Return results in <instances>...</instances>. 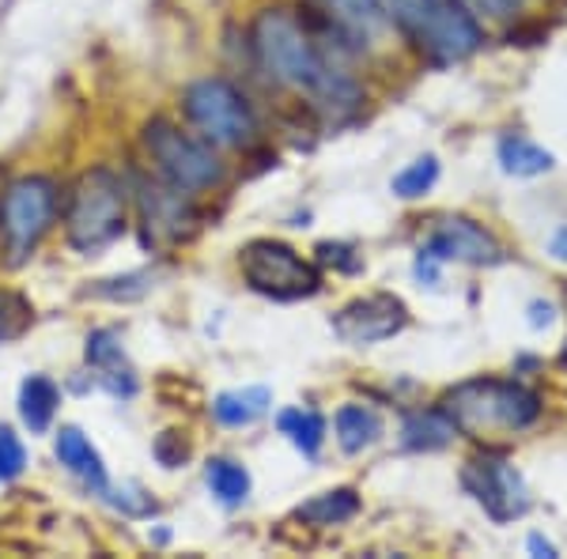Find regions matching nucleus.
Here are the masks:
<instances>
[{
    "label": "nucleus",
    "instance_id": "1",
    "mask_svg": "<svg viewBox=\"0 0 567 559\" xmlns=\"http://www.w3.org/2000/svg\"><path fill=\"white\" fill-rule=\"evenodd\" d=\"M254 53L272 80L307 91L329 110L360 103V87L344 72L326 65L318 45L310 42L307 27L284 8H269L254 20Z\"/></svg>",
    "mask_w": 567,
    "mask_h": 559
},
{
    "label": "nucleus",
    "instance_id": "2",
    "mask_svg": "<svg viewBox=\"0 0 567 559\" xmlns=\"http://www.w3.org/2000/svg\"><path fill=\"white\" fill-rule=\"evenodd\" d=\"M443 412L454 420L458 435L470 438H496L526 431L542 416V397L518 382L503 379H473L454 386L443 397Z\"/></svg>",
    "mask_w": 567,
    "mask_h": 559
},
{
    "label": "nucleus",
    "instance_id": "3",
    "mask_svg": "<svg viewBox=\"0 0 567 559\" xmlns=\"http://www.w3.org/2000/svg\"><path fill=\"white\" fill-rule=\"evenodd\" d=\"M130 227V189L114 170L95 167L72 186L65 235L76 253H103Z\"/></svg>",
    "mask_w": 567,
    "mask_h": 559
},
{
    "label": "nucleus",
    "instance_id": "4",
    "mask_svg": "<svg viewBox=\"0 0 567 559\" xmlns=\"http://www.w3.org/2000/svg\"><path fill=\"white\" fill-rule=\"evenodd\" d=\"M144 152L152 155L155 170L171 182V186L186 189V194H200L213 189L224 178V163L213 155V144H200L189 133H182L167 117H152L144 125Z\"/></svg>",
    "mask_w": 567,
    "mask_h": 559
},
{
    "label": "nucleus",
    "instance_id": "5",
    "mask_svg": "<svg viewBox=\"0 0 567 559\" xmlns=\"http://www.w3.org/2000/svg\"><path fill=\"white\" fill-rule=\"evenodd\" d=\"M182 110L194 122V130L205 136V144L219 148H243L254 141V110L235 84L219 76H205L186 87Z\"/></svg>",
    "mask_w": 567,
    "mask_h": 559
},
{
    "label": "nucleus",
    "instance_id": "6",
    "mask_svg": "<svg viewBox=\"0 0 567 559\" xmlns=\"http://www.w3.org/2000/svg\"><path fill=\"white\" fill-rule=\"evenodd\" d=\"M239 265H243V280L258 296L280 302L307 299L322 288V277H318L315 265L303 261V253H296L288 242H277V238H254V242H246Z\"/></svg>",
    "mask_w": 567,
    "mask_h": 559
},
{
    "label": "nucleus",
    "instance_id": "7",
    "mask_svg": "<svg viewBox=\"0 0 567 559\" xmlns=\"http://www.w3.org/2000/svg\"><path fill=\"white\" fill-rule=\"evenodd\" d=\"M53 216H58V182L53 178L27 174V178L8 186L4 208H0V227H4V242L12 261L31 258L34 246L53 227Z\"/></svg>",
    "mask_w": 567,
    "mask_h": 559
},
{
    "label": "nucleus",
    "instance_id": "8",
    "mask_svg": "<svg viewBox=\"0 0 567 559\" xmlns=\"http://www.w3.org/2000/svg\"><path fill=\"white\" fill-rule=\"evenodd\" d=\"M484 42L477 20L465 12L462 0H424V23L413 45L439 65H454L477 53Z\"/></svg>",
    "mask_w": 567,
    "mask_h": 559
},
{
    "label": "nucleus",
    "instance_id": "9",
    "mask_svg": "<svg viewBox=\"0 0 567 559\" xmlns=\"http://www.w3.org/2000/svg\"><path fill=\"white\" fill-rule=\"evenodd\" d=\"M462 480L465 488L477 495V503L492 521H515L529 510L523 476H518L515 465L503 462V457H473L465 465Z\"/></svg>",
    "mask_w": 567,
    "mask_h": 559
},
{
    "label": "nucleus",
    "instance_id": "10",
    "mask_svg": "<svg viewBox=\"0 0 567 559\" xmlns=\"http://www.w3.org/2000/svg\"><path fill=\"white\" fill-rule=\"evenodd\" d=\"M136 208H141V224H144V246L182 242L197 219L194 205H189V194L178 186H171L167 178L136 182Z\"/></svg>",
    "mask_w": 567,
    "mask_h": 559
},
{
    "label": "nucleus",
    "instance_id": "11",
    "mask_svg": "<svg viewBox=\"0 0 567 559\" xmlns=\"http://www.w3.org/2000/svg\"><path fill=\"white\" fill-rule=\"evenodd\" d=\"M409 325V307L398 296H363L352 299L349 307H341L333 314V333L344 344H379L398 337Z\"/></svg>",
    "mask_w": 567,
    "mask_h": 559
},
{
    "label": "nucleus",
    "instance_id": "12",
    "mask_svg": "<svg viewBox=\"0 0 567 559\" xmlns=\"http://www.w3.org/2000/svg\"><path fill=\"white\" fill-rule=\"evenodd\" d=\"M427 258L435 261H465V265H499L503 261V246L484 231L481 224L465 216L443 219L435 227V235L424 246Z\"/></svg>",
    "mask_w": 567,
    "mask_h": 559
},
{
    "label": "nucleus",
    "instance_id": "13",
    "mask_svg": "<svg viewBox=\"0 0 567 559\" xmlns=\"http://www.w3.org/2000/svg\"><path fill=\"white\" fill-rule=\"evenodd\" d=\"M87 366H95L99 386L114 397H133L136 393V374L133 366L125 363V348H122V333L117 329H95L87 337Z\"/></svg>",
    "mask_w": 567,
    "mask_h": 559
},
{
    "label": "nucleus",
    "instance_id": "14",
    "mask_svg": "<svg viewBox=\"0 0 567 559\" xmlns=\"http://www.w3.org/2000/svg\"><path fill=\"white\" fill-rule=\"evenodd\" d=\"M53 454H58V462L65 465V469L76 476L84 488H91L95 495L110 491L103 457H99V451L91 446V438L80 427H61L58 438H53Z\"/></svg>",
    "mask_w": 567,
    "mask_h": 559
},
{
    "label": "nucleus",
    "instance_id": "15",
    "mask_svg": "<svg viewBox=\"0 0 567 559\" xmlns=\"http://www.w3.org/2000/svg\"><path fill=\"white\" fill-rule=\"evenodd\" d=\"M326 4V15L349 34L352 42L368 45L374 34L382 31L386 15H382L379 0H322Z\"/></svg>",
    "mask_w": 567,
    "mask_h": 559
},
{
    "label": "nucleus",
    "instance_id": "16",
    "mask_svg": "<svg viewBox=\"0 0 567 559\" xmlns=\"http://www.w3.org/2000/svg\"><path fill=\"white\" fill-rule=\"evenodd\" d=\"M58 405H61V390L53 386L45 374H31L23 379L20 386V420L27 424L31 435H45L58 416Z\"/></svg>",
    "mask_w": 567,
    "mask_h": 559
},
{
    "label": "nucleus",
    "instance_id": "17",
    "mask_svg": "<svg viewBox=\"0 0 567 559\" xmlns=\"http://www.w3.org/2000/svg\"><path fill=\"white\" fill-rule=\"evenodd\" d=\"M454 435H458V427H454V420L443 408L413 412L401 424V446L405 451H443V446L454 443Z\"/></svg>",
    "mask_w": 567,
    "mask_h": 559
},
{
    "label": "nucleus",
    "instance_id": "18",
    "mask_svg": "<svg viewBox=\"0 0 567 559\" xmlns=\"http://www.w3.org/2000/svg\"><path fill=\"white\" fill-rule=\"evenodd\" d=\"M272 405V393L265 386H246V390H231L219 393L213 401V416L224 427H250L254 420H261Z\"/></svg>",
    "mask_w": 567,
    "mask_h": 559
},
{
    "label": "nucleus",
    "instance_id": "19",
    "mask_svg": "<svg viewBox=\"0 0 567 559\" xmlns=\"http://www.w3.org/2000/svg\"><path fill=\"white\" fill-rule=\"evenodd\" d=\"M360 515V495L352 488H333V491H322L315 499H307L303 507L296 510L299 521H310V526H341Z\"/></svg>",
    "mask_w": 567,
    "mask_h": 559
},
{
    "label": "nucleus",
    "instance_id": "20",
    "mask_svg": "<svg viewBox=\"0 0 567 559\" xmlns=\"http://www.w3.org/2000/svg\"><path fill=\"white\" fill-rule=\"evenodd\" d=\"M382 435V420L363 405H344L337 412V443L344 454H360L368 451L374 438Z\"/></svg>",
    "mask_w": 567,
    "mask_h": 559
},
{
    "label": "nucleus",
    "instance_id": "21",
    "mask_svg": "<svg viewBox=\"0 0 567 559\" xmlns=\"http://www.w3.org/2000/svg\"><path fill=\"white\" fill-rule=\"evenodd\" d=\"M205 484L216 495V503H224V507H239L246 495H250V473L239 462H231V457H213L205 465Z\"/></svg>",
    "mask_w": 567,
    "mask_h": 559
},
{
    "label": "nucleus",
    "instance_id": "22",
    "mask_svg": "<svg viewBox=\"0 0 567 559\" xmlns=\"http://www.w3.org/2000/svg\"><path fill=\"white\" fill-rule=\"evenodd\" d=\"M499 163H503V170L515 174V178H537V174L553 170V155L545 148H537L534 141H526V136H503Z\"/></svg>",
    "mask_w": 567,
    "mask_h": 559
},
{
    "label": "nucleus",
    "instance_id": "23",
    "mask_svg": "<svg viewBox=\"0 0 567 559\" xmlns=\"http://www.w3.org/2000/svg\"><path fill=\"white\" fill-rule=\"evenodd\" d=\"M277 427L291 438V443H296V451H303L307 457H315L326 443V420H322V412H315V408L280 412Z\"/></svg>",
    "mask_w": 567,
    "mask_h": 559
},
{
    "label": "nucleus",
    "instance_id": "24",
    "mask_svg": "<svg viewBox=\"0 0 567 559\" xmlns=\"http://www.w3.org/2000/svg\"><path fill=\"white\" fill-rule=\"evenodd\" d=\"M34 310L20 291H0V344L20 341V337L31 329Z\"/></svg>",
    "mask_w": 567,
    "mask_h": 559
},
{
    "label": "nucleus",
    "instance_id": "25",
    "mask_svg": "<svg viewBox=\"0 0 567 559\" xmlns=\"http://www.w3.org/2000/svg\"><path fill=\"white\" fill-rule=\"evenodd\" d=\"M435 178H439L435 155H420V159H416V163H409V167L401 170V174H393V194L405 197V200L424 197L427 189L435 186Z\"/></svg>",
    "mask_w": 567,
    "mask_h": 559
},
{
    "label": "nucleus",
    "instance_id": "26",
    "mask_svg": "<svg viewBox=\"0 0 567 559\" xmlns=\"http://www.w3.org/2000/svg\"><path fill=\"white\" fill-rule=\"evenodd\" d=\"M379 8L401 34H409V39L420 34V23H424V0H379Z\"/></svg>",
    "mask_w": 567,
    "mask_h": 559
},
{
    "label": "nucleus",
    "instance_id": "27",
    "mask_svg": "<svg viewBox=\"0 0 567 559\" xmlns=\"http://www.w3.org/2000/svg\"><path fill=\"white\" fill-rule=\"evenodd\" d=\"M27 469V451L12 427H0V480H16Z\"/></svg>",
    "mask_w": 567,
    "mask_h": 559
},
{
    "label": "nucleus",
    "instance_id": "28",
    "mask_svg": "<svg viewBox=\"0 0 567 559\" xmlns=\"http://www.w3.org/2000/svg\"><path fill=\"white\" fill-rule=\"evenodd\" d=\"M152 288L148 272H133V277H117V280H103L95 288L99 299H141L144 291Z\"/></svg>",
    "mask_w": 567,
    "mask_h": 559
},
{
    "label": "nucleus",
    "instance_id": "29",
    "mask_svg": "<svg viewBox=\"0 0 567 559\" xmlns=\"http://www.w3.org/2000/svg\"><path fill=\"white\" fill-rule=\"evenodd\" d=\"M152 454H155V462H159L163 469H178V465L189 462V443L178 435V431H163V435L155 438Z\"/></svg>",
    "mask_w": 567,
    "mask_h": 559
},
{
    "label": "nucleus",
    "instance_id": "30",
    "mask_svg": "<svg viewBox=\"0 0 567 559\" xmlns=\"http://www.w3.org/2000/svg\"><path fill=\"white\" fill-rule=\"evenodd\" d=\"M349 246H333V242H322L318 246V261H326V265H337V269H344V272H355L360 269V258H349Z\"/></svg>",
    "mask_w": 567,
    "mask_h": 559
},
{
    "label": "nucleus",
    "instance_id": "31",
    "mask_svg": "<svg viewBox=\"0 0 567 559\" xmlns=\"http://www.w3.org/2000/svg\"><path fill=\"white\" fill-rule=\"evenodd\" d=\"M548 253H553L556 261L567 265V227H560V231L553 235V242H548Z\"/></svg>",
    "mask_w": 567,
    "mask_h": 559
},
{
    "label": "nucleus",
    "instance_id": "32",
    "mask_svg": "<svg viewBox=\"0 0 567 559\" xmlns=\"http://www.w3.org/2000/svg\"><path fill=\"white\" fill-rule=\"evenodd\" d=\"M481 4L488 8L492 15H511L518 4H523V0H481Z\"/></svg>",
    "mask_w": 567,
    "mask_h": 559
},
{
    "label": "nucleus",
    "instance_id": "33",
    "mask_svg": "<svg viewBox=\"0 0 567 559\" xmlns=\"http://www.w3.org/2000/svg\"><path fill=\"white\" fill-rule=\"evenodd\" d=\"M529 314H534V318H529L534 325H548V322H553V307H548V302H545V307H542V302H534V307H529Z\"/></svg>",
    "mask_w": 567,
    "mask_h": 559
},
{
    "label": "nucleus",
    "instance_id": "34",
    "mask_svg": "<svg viewBox=\"0 0 567 559\" xmlns=\"http://www.w3.org/2000/svg\"><path fill=\"white\" fill-rule=\"evenodd\" d=\"M529 552H534V556H545V559H553L556 556V548L553 545H548V540H542V537H529Z\"/></svg>",
    "mask_w": 567,
    "mask_h": 559
}]
</instances>
